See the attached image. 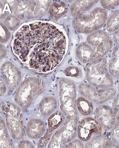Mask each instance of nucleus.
Instances as JSON below:
<instances>
[{
	"label": "nucleus",
	"mask_w": 119,
	"mask_h": 148,
	"mask_svg": "<svg viewBox=\"0 0 119 148\" xmlns=\"http://www.w3.org/2000/svg\"><path fill=\"white\" fill-rule=\"evenodd\" d=\"M6 92V88L4 84L3 81L1 79V96L5 93Z\"/></svg>",
	"instance_id": "32"
},
{
	"label": "nucleus",
	"mask_w": 119,
	"mask_h": 148,
	"mask_svg": "<svg viewBox=\"0 0 119 148\" xmlns=\"http://www.w3.org/2000/svg\"><path fill=\"white\" fill-rule=\"evenodd\" d=\"M111 141L116 148H119V121L112 128L111 133Z\"/></svg>",
	"instance_id": "23"
},
{
	"label": "nucleus",
	"mask_w": 119,
	"mask_h": 148,
	"mask_svg": "<svg viewBox=\"0 0 119 148\" xmlns=\"http://www.w3.org/2000/svg\"><path fill=\"white\" fill-rule=\"evenodd\" d=\"M19 148H34V145L30 141L25 140L22 141L19 145Z\"/></svg>",
	"instance_id": "30"
},
{
	"label": "nucleus",
	"mask_w": 119,
	"mask_h": 148,
	"mask_svg": "<svg viewBox=\"0 0 119 148\" xmlns=\"http://www.w3.org/2000/svg\"><path fill=\"white\" fill-rule=\"evenodd\" d=\"M64 115L62 112L57 111L51 116L48 120V129L39 142L40 147H44L51 137L53 132L60 127L64 121Z\"/></svg>",
	"instance_id": "13"
},
{
	"label": "nucleus",
	"mask_w": 119,
	"mask_h": 148,
	"mask_svg": "<svg viewBox=\"0 0 119 148\" xmlns=\"http://www.w3.org/2000/svg\"><path fill=\"white\" fill-rule=\"evenodd\" d=\"M95 114L98 123L106 129H111L117 123L116 116L109 106H99L95 110Z\"/></svg>",
	"instance_id": "12"
},
{
	"label": "nucleus",
	"mask_w": 119,
	"mask_h": 148,
	"mask_svg": "<svg viewBox=\"0 0 119 148\" xmlns=\"http://www.w3.org/2000/svg\"><path fill=\"white\" fill-rule=\"evenodd\" d=\"M10 36V34L3 24L1 23V41L5 42L8 40Z\"/></svg>",
	"instance_id": "27"
},
{
	"label": "nucleus",
	"mask_w": 119,
	"mask_h": 148,
	"mask_svg": "<svg viewBox=\"0 0 119 148\" xmlns=\"http://www.w3.org/2000/svg\"><path fill=\"white\" fill-rule=\"evenodd\" d=\"M106 58H98L85 67L87 79L90 84L97 88H109L114 84L113 77L107 69Z\"/></svg>",
	"instance_id": "5"
},
{
	"label": "nucleus",
	"mask_w": 119,
	"mask_h": 148,
	"mask_svg": "<svg viewBox=\"0 0 119 148\" xmlns=\"http://www.w3.org/2000/svg\"><path fill=\"white\" fill-rule=\"evenodd\" d=\"M109 71L114 78L119 77V47L116 46L113 48L111 57L109 61Z\"/></svg>",
	"instance_id": "17"
},
{
	"label": "nucleus",
	"mask_w": 119,
	"mask_h": 148,
	"mask_svg": "<svg viewBox=\"0 0 119 148\" xmlns=\"http://www.w3.org/2000/svg\"><path fill=\"white\" fill-rule=\"evenodd\" d=\"M68 11V7L65 3L57 1L53 3L51 6L49 13L52 18L57 19L63 16Z\"/></svg>",
	"instance_id": "19"
},
{
	"label": "nucleus",
	"mask_w": 119,
	"mask_h": 148,
	"mask_svg": "<svg viewBox=\"0 0 119 148\" xmlns=\"http://www.w3.org/2000/svg\"><path fill=\"white\" fill-rule=\"evenodd\" d=\"M50 1H16L11 4L14 13L19 18L29 20L41 17L50 7Z\"/></svg>",
	"instance_id": "7"
},
{
	"label": "nucleus",
	"mask_w": 119,
	"mask_h": 148,
	"mask_svg": "<svg viewBox=\"0 0 119 148\" xmlns=\"http://www.w3.org/2000/svg\"><path fill=\"white\" fill-rule=\"evenodd\" d=\"M76 103L79 112L83 115L87 116L90 115L92 112L93 105L91 102L83 97H79Z\"/></svg>",
	"instance_id": "20"
},
{
	"label": "nucleus",
	"mask_w": 119,
	"mask_h": 148,
	"mask_svg": "<svg viewBox=\"0 0 119 148\" xmlns=\"http://www.w3.org/2000/svg\"><path fill=\"white\" fill-rule=\"evenodd\" d=\"M57 106V101L55 98L52 96H47L40 104V112L43 116H48L56 109Z\"/></svg>",
	"instance_id": "18"
},
{
	"label": "nucleus",
	"mask_w": 119,
	"mask_h": 148,
	"mask_svg": "<svg viewBox=\"0 0 119 148\" xmlns=\"http://www.w3.org/2000/svg\"><path fill=\"white\" fill-rule=\"evenodd\" d=\"M65 72L67 76L72 77H79L82 74L80 69L76 66L68 67L65 69Z\"/></svg>",
	"instance_id": "24"
},
{
	"label": "nucleus",
	"mask_w": 119,
	"mask_h": 148,
	"mask_svg": "<svg viewBox=\"0 0 119 148\" xmlns=\"http://www.w3.org/2000/svg\"><path fill=\"white\" fill-rule=\"evenodd\" d=\"M44 88V83L42 80L36 77H29L18 88L14 98L16 103L22 108H29L42 91Z\"/></svg>",
	"instance_id": "8"
},
{
	"label": "nucleus",
	"mask_w": 119,
	"mask_h": 148,
	"mask_svg": "<svg viewBox=\"0 0 119 148\" xmlns=\"http://www.w3.org/2000/svg\"><path fill=\"white\" fill-rule=\"evenodd\" d=\"M1 110L5 115L6 123L12 137L18 140L25 133L24 118L20 108L13 103L1 102Z\"/></svg>",
	"instance_id": "6"
},
{
	"label": "nucleus",
	"mask_w": 119,
	"mask_h": 148,
	"mask_svg": "<svg viewBox=\"0 0 119 148\" xmlns=\"http://www.w3.org/2000/svg\"><path fill=\"white\" fill-rule=\"evenodd\" d=\"M101 7L104 9H111L116 8L119 5V0L116 1H100Z\"/></svg>",
	"instance_id": "25"
},
{
	"label": "nucleus",
	"mask_w": 119,
	"mask_h": 148,
	"mask_svg": "<svg viewBox=\"0 0 119 148\" xmlns=\"http://www.w3.org/2000/svg\"><path fill=\"white\" fill-rule=\"evenodd\" d=\"M5 81L10 90L17 87L21 79V73L14 64L7 62L3 64L1 69Z\"/></svg>",
	"instance_id": "11"
},
{
	"label": "nucleus",
	"mask_w": 119,
	"mask_h": 148,
	"mask_svg": "<svg viewBox=\"0 0 119 148\" xmlns=\"http://www.w3.org/2000/svg\"><path fill=\"white\" fill-rule=\"evenodd\" d=\"M107 18L106 10L101 6H94L75 16L73 27L80 33L90 34L100 30L106 24Z\"/></svg>",
	"instance_id": "4"
},
{
	"label": "nucleus",
	"mask_w": 119,
	"mask_h": 148,
	"mask_svg": "<svg viewBox=\"0 0 119 148\" xmlns=\"http://www.w3.org/2000/svg\"><path fill=\"white\" fill-rule=\"evenodd\" d=\"M86 148H116L114 143L106 135H98L89 141L85 145Z\"/></svg>",
	"instance_id": "15"
},
{
	"label": "nucleus",
	"mask_w": 119,
	"mask_h": 148,
	"mask_svg": "<svg viewBox=\"0 0 119 148\" xmlns=\"http://www.w3.org/2000/svg\"><path fill=\"white\" fill-rule=\"evenodd\" d=\"M66 36L62 28L48 22L26 24L14 35L12 49L21 63L32 71L49 74L64 58Z\"/></svg>",
	"instance_id": "1"
},
{
	"label": "nucleus",
	"mask_w": 119,
	"mask_h": 148,
	"mask_svg": "<svg viewBox=\"0 0 119 148\" xmlns=\"http://www.w3.org/2000/svg\"><path fill=\"white\" fill-rule=\"evenodd\" d=\"M79 90L81 95L96 104L104 103L116 95V90L113 88H96L86 83L79 85Z\"/></svg>",
	"instance_id": "9"
},
{
	"label": "nucleus",
	"mask_w": 119,
	"mask_h": 148,
	"mask_svg": "<svg viewBox=\"0 0 119 148\" xmlns=\"http://www.w3.org/2000/svg\"><path fill=\"white\" fill-rule=\"evenodd\" d=\"M19 21L18 18L13 15H10L7 18L5 23L9 28L11 30H13L18 26L19 23Z\"/></svg>",
	"instance_id": "26"
},
{
	"label": "nucleus",
	"mask_w": 119,
	"mask_h": 148,
	"mask_svg": "<svg viewBox=\"0 0 119 148\" xmlns=\"http://www.w3.org/2000/svg\"><path fill=\"white\" fill-rule=\"evenodd\" d=\"M102 132V126L97 121L92 118L83 119L78 127V137L84 142L88 141L94 134L100 135Z\"/></svg>",
	"instance_id": "10"
},
{
	"label": "nucleus",
	"mask_w": 119,
	"mask_h": 148,
	"mask_svg": "<svg viewBox=\"0 0 119 148\" xmlns=\"http://www.w3.org/2000/svg\"><path fill=\"white\" fill-rule=\"evenodd\" d=\"M113 109L117 119L119 120V96L114 99L113 103Z\"/></svg>",
	"instance_id": "28"
},
{
	"label": "nucleus",
	"mask_w": 119,
	"mask_h": 148,
	"mask_svg": "<svg viewBox=\"0 0 119 148\" xmlns=\"http://www.w3.org/2000/svg\"><path fill=\"white\" fill-rule=\"evenodd\" d=\"M68 148H83V145L80 140H75L72 141L67 145Z\"/></svg>",
	"instance_id": "29"
},
{
	"label": "nucleus",
	"mask_w": 119,
	"mask_h": 148,
	"mask_svg": "<svg viewBox=\"0 0 119 148\" xmlns=\"http://www.w3.org/2000/svg\"><path fill=\"white\" fill-rule=\"evenodd\" d=\"M113 39L115 43L119 47V29L114 32L113 36Z\"/></svg>",
	"instance_id": "31"
},
{
	"label": "nucleus",
	"mask_w": 119,
	"mask_h": 148,
	"mask_svg": "<svg viewBox=\"0 0 119 148\" xmlns=\"http://www.w3.org/2000/svg\"><path fill=\"white\" fill-rule=\"evenodd\" d=\"M106 28L109 33H114L119 29V9L114 11L107 18Z\"/></svg>",
	"instance_id": "21"
},
{
	"label": "nucleus",
	"mask_w": 119,
	"mask_h": 148,
	"mask_svg": "<svg viewBox=\"0 0 119 148\" xmlns=\"http://www.w3.org/2000/svg\"><path fill=\"white\" fill-rule=\"evenodd\" d=\"M99 1H77L70 8V12L73 16L87 11L96 5Z\"/></svg>",
	"instance_id": "16"
},
{
	"label": "nucleus",
	"mask_w": 119,
	"mask_h": 148,
	"mask_svg": "<svg viewBox=\"0 0 119 148\" xmlns=\"http://www.w3.org/2000/svg\"><path fill=\"white\" fill-rule=\"evenodd\" d=\"M1 148H13V145L5 127L2 118L1 117Z\"/></svg>",
	"instance_id": "22"
},
{
	"label": "nucleus",
	"mask_w": 119,
	"mask_h": 148,
	"mask_svg": "<svg viewBox=\"0 0 119 148\" xmlns=\"http://www.w3.org/2000/svg\"><path fill=\"white\" fill-rule=\"evenodd\" d=\"M45 130L44 122L39 119L30 120L27 125L26 134L29 138L37 139L43 135Z\"/></svg>",
	"instance_id": "14"
},
{
	"label": "nucleus",
	"mask_w": 119,
	"mask_h": 148,
	"mask_svg": "<svg viewBox=\"0 0 119 148\" xmlns=\"http://www.w3.org/2000/svg\"><path fill=\"white\" fill-rule=\"evenodd\" d=\"M113 46V40L109 34L98 30L90 34L86 41L79 45L76 49V55L81 62L87 64L104 57Z\"/></svg>",
	"instance_id": "3"
},
{
	"label": "nucleus",
	"mask_w": 119,
	"mask_h": 148,
	"mask_svg": "<svg viewBox=\"0 0 119 148\" xmlns=\"http://www.w3.org/2000/svg\"><path fill=\"white\" fill-rule=\"evenodd\" d=\"M76 96V87L73 82L65 79L59 81L57 97L60 110L65 119L63 125L58 131L64 144L72 141L76 135L78 122Z\"/></svg>",
	"instance_id": "2"
}]
</instances>
